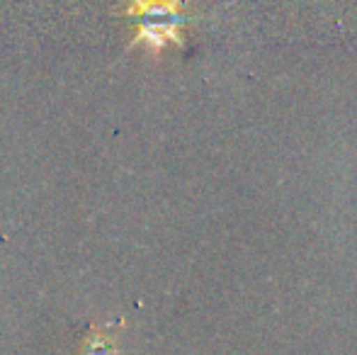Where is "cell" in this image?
<instances>
[{
    "label": "cell",
    "instance_id": "cell-1",
    "mask_svg": "<svg viewBox=\"0 0 357 355\" xmlns=\"http://www.w3.org/2000/svg\"><path fill=\"white\" fill-rule=\"evenodd\" d=\"M122 15L137 22L132 47L158 54L170 44H183L188 0H124Z\"/></svg>",
    "mask_w": 357,
    "mask_h": 355
},
{
    "label": "cell",
    "instance_id": "cell-2",
    "mask_svg": "<svg viewBox=\"0 0 357 355\" xmlns=\"http://www.w3.org/2000/svg\"><path fill=\"white\" fill-rule=\"evenodd\" d=\"M85 355H117V346H114L112 336L102 331H95L90 336L88 346H85Z\"/></svg>",
    "mask_w": 357,
    "mask_h": 355
}]
</instances>
